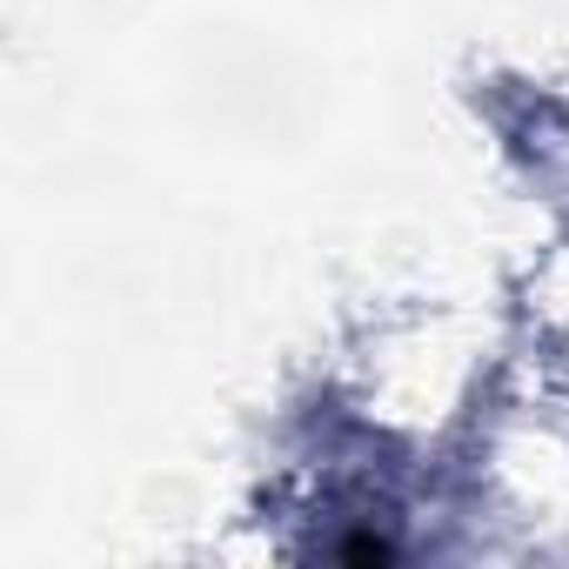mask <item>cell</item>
Listing matches in <instances>:
<instances>
[{
  "mask_svg": "<svg viewBox=\"0 0 569 569\" xmlns=\"http://www.w3.org/2000/svg\"><path fill=\"white\" fill-rule=\"evenodd\" d=\"M342 556H349V562H389V542H382V536H349Z\"/></svg>",
  "mask_w": 569,
  "mask_h": 569,
  "instance_id": "cell-1",
  "label": "cell"
}]
</instances>
